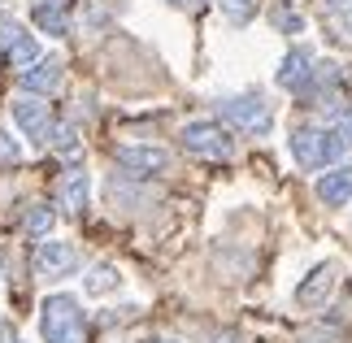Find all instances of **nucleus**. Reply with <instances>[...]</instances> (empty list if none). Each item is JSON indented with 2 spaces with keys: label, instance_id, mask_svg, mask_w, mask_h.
Instances as JSON below:
<instances>
[{
  "label": "nucleus",
  "instance_id": "1",
  "mask_svg": "<svg viewBox=\"0 0 352 343\" xmlns=\"http://www.w3.org/2000/svg\"><path fill=\"white\" fill-rule=\"evenodd\" d=\"M39 331L44 343H87V322L74 296H48L39 305Z\"/></svg>",
  "mask_w": 352,
  "mask_h": 343
},
{
  "label": "nucleus",
  "instance_id": "2",
  "mask_svg": "<svg viewBox=\"0 0 352 343\" xmlns=\"http://www.w3.org/2000/svg\"><path fill=\"white\" fill-rule=\"evenodd\" d=\"M344 140H340V131H327V126H300V131H292V157L300 161L305 170H327L335 166V161L344 157Z\"/></svg>",
  "mask_w": 352,
  "mask_h": 343
},
{
  "label": "nucleus",
  "instance_id": "3",
  "mask_svg": "<svg viewBox=\"0 0 352 343\" xmlns=\"http://www.w3.org/2000/svg\"><path fill=\"white\" fill-rule=\"evenodd\" d=\"M183 148L196 157H213V161H226L235 153V140L222 122H187L183 126Z\"/></svg>",
  "mask_w": 352,
  "mask_h": 343
},
{
  "label": "nucleus",
  "instance_id": "4",
  "mask_svg": "<svg viewBox=\"0 0 352 343\" xmlns=\"http://www.w3.org/2000/svg\"><path fill=\"white\" fill-rule=\"evenodd\" d=\"M31 265L39 278H70V274L78 269V248L74 243H61V239H44V243H35V256H31Z\"/></svg>",
  "mask_w": 352,
  "mask_h": 343
},
{
  "label": "nucleus",
  "instance_id": "5",
  "mask_svg": "<svg viewBox=\"0 0 352 343\" xmlns=\"http://www.w3.org/2000/svg\"><path fill=\"white\" fill-rule=\"evenodd\" d=\"M218 109H222V118H231L235 126L248 131V135H265L270 126H274V118H270L261 96H226Z\"/></svg>",
  "mask_w": 352,
  "mask_h": 343
},
{
  "label": "nucleus",
  "instance_id": "6",
  "mask_svg": "<svg viewBox=\"0 0 352 343\" xmlns=\"http://www.w3.org/2000/svg\"><path fill=\"white\" fill-rule=\"evenodd\" d=\"M335 287H340V269H335L331 261H327V265H314L300 278V287H296V305H300V309H322L335 296Z\"/></svg>",
  "mask_w": 352,
  "mask_h": 343
},
{
  "label": "nucleus",
  "instance_id": "7",
  "mask_svg": "<svg viewBox=\"0 0 352 343\" xmlns=\"http://www.w3.org/2000/svg\"><path fill=\"white\" fill-rule=\"evenodd\" d=\"M118 166L135 174V178H153V174H166L170 170V153L166 148H140V144H131V148H118Z\"/></svg>",
  "mask_w": 352,
  "mask_h": 343
},
{
  "label": "nucleus",
  "instance_id": "8",
  "mask_svg": "<svg viewBox=\"0 0 352 343\" xmlns=\"http://www.w3.org/2000/svg\"><path fill=\"white\" fill-rule=\"evenodd\" d=\"M61 74H65V65L57 57H39L35 65H26V70L18 74V83H22V91H31V96H52L61 87Z\"/></svg>",
  "mask_w": 352,
  "mask_h": 343
},
{
  "label": "nucleus",
  "instance_id": "9",
  "mask_svg": "<svg viewBox=\"0 0 352 343\" xmlns=\"http://www.w3.org/2000/svg\"><path fill=\"white\" fill-rule=\"evenodd\" d=\"M274 78H278L283 91L305 96V91H309V78H314V57H309V48H292L287 57H283V65H278Z\"/></svg>",
  "mask_w": 352,
  "mask_h": 343
},
{
  "label": "nucleus",
  "instance_id": "10",
  "mask_svg": "<svg viewBox=\"0 0 352 343\" xmlns=\"http://www.w3.org/2000/svg\"><path fill=\"white\" fill-rule=\"evenodd\" d=\"M13 122H18L22 135H26V140H35V144H44L48 140V126H52L48 104H39V100H13Z\"/></svg>",
  "mask_w": 352,
  "mask_h": 343
},
{
  "label": "nucleus",
  "instance_id": "11",
  "mask_svg": "<svg viewBox=\"0 0 352 343\" xmlns=\"http://www.w3.org/2000/svg\"><path fill=\"white\" fill-rule=\"evenodd\" d=\"M5 61L13 65V70H26V65H35V61H39L35 35H26L22 26H5Z\"/></svg>",
  "mask_w": 352,
  "mask_h": 343
},
{
  "label": "nucleus",
  "instance_id": "12",
  "mask_svg": "<svg viewBox=\"0 0 352 343\" xmlns=\"http://www.w3.org/2000/svg\"><path fill=\"white\" fill-rule=\"evenodd\" d=\"M318 200L327 204V209H340V204L352 200V166H340L331 174L318 178Z\"/></svg>",
  "mask_w": 352,
  "mask_h": 343
},
{
  "label": "nucleus",
  "instance_id": "13",
  "mask_svg": "<svg viewBox=\"0 0 352 343\" xmlns=\"http://www.w3.org/2000/svg\"><path fill=\"white\" fill-rule=\"evenodd\" d=\"M118 283H122L118 265H109V261H100V265H91V269H87V278H83V291H87V296H109V291H118Z\"/></svg>",
  "mask_w": 352,
  "mask_h": 343
},
{
  "label": "nucleus",
  "instance_id": "14",
  "mask_svg": "<svg viewBox=\"0 0 352 343\" xmlns=\"http://www.w3.org/2000/svg\"><path fill=\"white\" fill-rule=\"evenodd\" d=\"M87 196H91V178H87L83 170H70V178H65V191H61L65 209H70V213H83V209H87Z\"/></svg>",
  "mask_w": 352,
  "mask_h": 343
},
{
  "label": "nucleus",
  "instance_id": "15",
  "mask_svg": "<svg viewBox=\"0 0 352 343\" xmlns=\"http://www.w3.org/2000/svg\"><path fill=\"white\" fill-rule=\"evenodd\" d=\"M35 26L48 35H70V22H65V5L61 0H48V5H35Z\"/></svg>",
  "mask_w": 352,
  "mask_h": 343
},
{
  "label": "nucleus",
  "instance_id": "16",
  "mask_svg": "<svg viewBox=\"0 0 352 343\" xmlns=\"http://www.w3.org/2000/svg\"><path fill=\"white\" fill-rule=\"evenodd\" d=\"M44 144H52L61 157H74V153H78V131L70 126V122H52V126H48V140H44Z\"/></svg>",
  "mask_w": 352,
  "mask_h": 343
},
{
  "label": "nucleus",
  "instance_id": "17",
  "mask_svg": "<svg viewBox=\"0 0 352 343\" xmlns=\"http://www.w3.org/2000/svg\"><path fill=\"white\" fill-rule=\"evenodd\" d=\"M26 230H31L35 239H48V230H52V209L48 204H35V209L26 213Z\"/></svg>",
  "mask_w": 352,
  "mask_h": 343
},
{
  "label": "nucleus",
  "instance_id": "18",
  "mask_svg": "<svg viewBox=\"0 0 352 343\" xmlns=\"http://www.w3.org/2000/svg\"><path fill=\"white\" fill-rule=\"evenodd\" d=\"M218 5H222V13H226V18H231L235 26L252 22V13H256V5H252V0H218Z\"/></svg>",
  "mask_w": 352,
  "mask_h": 343
},
{
  "label": "nucleus",
  "instance_id": "19",
  "mask_svg": "<svg viewBox=\"0 0 352 343\" xmlns=\"http://www.w3.org/2000/svg\"><path fill=\"white\" fill-rule=\"evenodd\" d=\"M296 343H344V339L335 335V331H327V326H314V331H305Z\"/></svg>",
  "mask_w": 352,
  "mask_h": 343
},
{
  "label": "nucleus",
  "instance_id": "20",
  "mask_svg": "<svg viewBox=\"0 0 352 343\" xmlns=\"http://www.w3.org/2000/svg\"><path fill=\"white\" fill-rule=\"evenodd\" d=\"M331 9H335V18H340L344 35H352V0H331Z\"/></svg>",
  "mask_w": 352,
  "mask_h": 343
},
{
  "label": "nucleus",
  "instance_id": "21",
  "mask_svg": "<svg viewBox=\"0 0 352 343\" xmlns=\"http://www.w3.org/2000/svg\"><path fill=\"white\" fill-rule=\"evenodd\" d=\"M274 26H278V31H300V13H287V9H274Z\"/></svg>",
  "mask_w": 352,
  "mask_h": 343
},
{
  "label": "nucleus",
  "instance_id": "22",
  "mask_svg": "<svg viewBox=\"0 0 352 343\" xmlns=\"http://www.w3.org/2000/svg\"><path fill=\"white\" fill-rule=\"evenodd\" d=\"M335 131H340V140H344V144H352V104H344L340 126H335Z\"/></svg>",
  "mask_w": 352,
  "mask_h": 343
},
{
  "label": "nucleus",
  "instance_id": "23",
  "mask_svg": "<svg viewBox=\"0 0 352 343\" xmlns=\"http://www.w3.org/2000/svg\"><path fill=\"white\" fill-rule=\"evenodd\" d=\"M18 153H22V148L13 144V140H9L5 131H0V161H18Z\"/></svg>",
  "mask_w": 352,
  "mask_h": 343
},
{
  "label": "nucleus",
  "instance_id": "24",
  "mask_svg": "<svg viewBox=\"0 0 352 343\" xmlns=\"http://www.w3.org/2000/svg\"><path fill=\"white\" fill-rule=\"evenodd\" d=\"M213 343H243V335H239V331H226V335H218Z\"/></svg>",
  "mask_w": 352,
  "mask_h": 343
},
{
  "label": "nucleus",
  "instance_id": "25",
  "mask_svg": "<svg viewBox=\"0 0 352 343\" xmlns=\"http://www.w3.org/2000/svg\"><path fill=\"white\" fill-rule=\"evenodd\" d=\"M0 343H18V335H13L9 326H0Z\"/></svg>",
  "mask_w": 352,
  "mask_h": 343
},
{
  "label": "nucleus",
  "instance_id": "26",
  "mask_svg": "<svg viewBox=\"0 0 352 343\" xmlns=\"http://www.w3.org/2000/svg\"><path fill=\"white\" fill-rule=\"evenodd\" d=\"M144 343H179V339H166V335H157V339H144Z\"/></svg>",
  "mask_w": 352,
  "mask_h": 343
},
{
  "label": "nucleus",
  "instance_id": "27",
  "mask_svg": "<svg viewBox=\"0 0 352 343\" xmlns=\"http://www.w3.org/2000/svg\"><path fill=\"white\" fill-rule=\"evenodd\" d=\"M174 5H200V0H174Z\"/></svg>",
  "mask_w": 352,
  "mask_h": 343
}]
</instances>
